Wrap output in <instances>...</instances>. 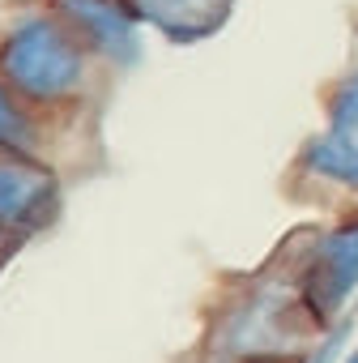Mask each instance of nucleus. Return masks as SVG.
Returning <instances> with one entry per match:
<instances>
[{
    "instance_id": "nucleus-1",
    "label": "nucleus",
    "mask_w": 358,
    "mask_h": 363,
    "mask_svg": "<svg viewBox=\"0 0 358 363\" xmlns=\"http://www.w3.org/2000/svg\"><path fill=\"white\" fill-rule=\"evenodd\" d=\"M0 82L26 103H69L86 86V48L60 13H22L0 35Z\"/></svg>"
},
{
    "instance_id": "nucleus-2",
    "label": "nucleus",
    "mask_w": 358,
    "mask_h": 363,
    "mask_svg": "<svg viewBox=\"0 0 358 363\" xmlns=\"http://www.w3.org/2000/svg\"><path fill=\"white\" fill-rule=\"evenodd\" d=\"M354 291H358V218L316 235V244L303 252L294 269V295L311 316V325L320 329H328L337 316L350 312Z\"/></svg>"
},
{
    "instance_id": "nucleus-3",
    "label": "nucleus",
    "mask_w": 358,
    "mask_h": 363,
    "mask_svg": "<svg viewBox=\"0 0 358 363\" xmlns=\"http://www.w3.org/2000/svg\"><path fill=\"white\" fill-rule=\"evenodd\" d=\"M60 214V179L35 154H0V261Z\"/></svg>"
},
{
    "instance_id": "nucleus-4",
    "label": "nucleus",
    "mask_w": 358,
    "mask_h": 363,
    "mask_svg": "<svg viewBox=\"0 0 358 363\" xmlns=\"http://www.w3.org/2000/svg\"><path fill=\"white\" fill-rule=\"evenodd\" d=\"M299 171L320 179V184H337L358 193V65L333 82L328 90V124L316 133L303 154Z\"/></svg>"
},
{
    "instance_id": "nucleus-5",
    "label": "nucleus",
    "mask_w": 358,
    "mask_h": 363,
    "mask_svg": "<svg viewBox=\"0 0 358 363\" xmlns=\"http://www.w3.org/2000/svg\"><path fill=\"white\" fill-rule=\"evenodd\" d=\"M56 13L73 26L86 52L103 56L115 69H132L141 60V30L132 13L115 0H56Z\"/></svg>"
},
{
    "instance_id": "nucleus-6",
    "label": "nucleus",
    "mask_w": 358,
    "mask_h": 363,
    "mask_svg": "<svg viewBox=\"0 0 358 363\" xmlns=\"http://www.w3.org/2000/svg\"><path fill=\"white\" fill-rule=\"evenodd\" d=\"M235 13V0H137V18L166 43H205Z\"/></svg>"
},
{
    "instance_id": "nucleus-7",
    "label": "nucleus",
    "mask_w": 358,
    "mask_h": 363,
    "mask_svg": "<svg viewBox=\"0 0 358 363\" xmlns=\"http://www.w3.org/2000/svg\"><path fill=\"white\" fill-rule=\"evenodd\" d=\"M39 145V124L5 82H0V154H35Z\"/></svg>"
},
{
    "instance_id": "nucleus-8",
    "label": "nucleus",
    "mask_w": 358,
    "mask_h": 363,
    "mask_svg": "<svg viewBox=\"0 0 358 363\" xmlns=\"http://www.w3.org/2000/svg\"><path fill=\"white\" fill-rule=\"evenodd\" d=\"M354 312H345V316H337L324 333H320V342H316V350H307V359L303 363H341L345 354H350V342H354Z\"/></svg>"
},
{
    "instance_id": "nucleus-9",
    "label": "nucleus",
    "mask_w": 358,
    "mask_h": 363,
    "mask_svg": "<svg viewBox=\"0 0 358 363\" xmlns=\"http://www.w3.org/2000/svg\"><path fill=\"white\" fill-rule=\"evenodd\" d=\"M341 363H358V342H354V346H350V354H345V359H341Z\"/></svg>"
},
{
    "instance_id": "nucleus-10",
    "label": "nucleus",
    "mask_w": 358,
    "mask_h": 363,
    "mask_svg": "<svg viewBox=\"0 0 358 363\" xmlns=\"http://www.w3.org/2000/svg\"><path fill=\"white\" fill-rule=\"evenodd\" d=\"M201 363H226V359H214V354H205V359H201Z\"/></svg>"
}]
</instances>
